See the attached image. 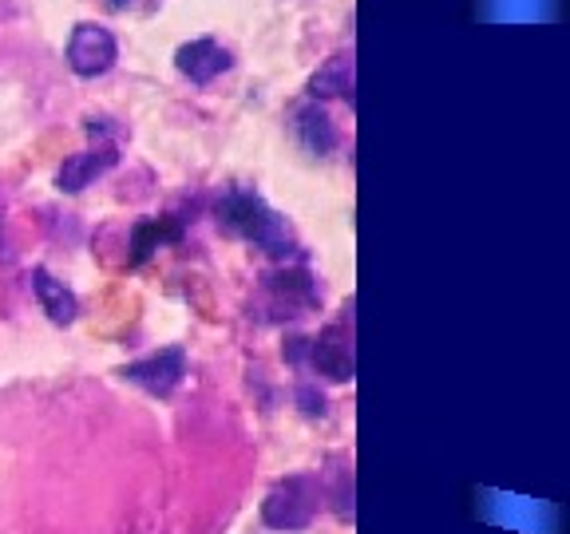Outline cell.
<instances>
[{
	"mask_svg": "<svg viewBox=\"0 0 570 534\" xmlns=\"http://www.w3.org/2000/svg\"><path fill=\"white\" fill-rule=\"evenodd\" d=\"M214 218H218V226H223L230 238H242V241H249V246H258L262 254H269V258H289V254L297 249L294 226L285 222L277 210H269L266 198H262L258 190L230 187L223 198H218Z\"/></svg>",
	"mask_w": 570,
	"mask_h": 534,
	"instance_id": "6da1fadb",
	"label": "cell"
},
{
	"mask_svg": "<svg viewBox=\"0 0 570 534\" xmlns=\"http://www.w3.org/2000/svg\"><path fill=\"white\" fill-rule=\"evenodd\" d=\"M317 515V483L309 475L282 479L262 503V523L274 531H305Z\"/></svg>",
	"mask_w": 570,
	"mask_h": 534,
	"instance_id": "7a4b0ae2",
	"label": "cell"
},
{
	"mask_svg": "<svg viewBox=\"0 0 570 534\" xmlns=\"http://www.w3.org/2000/svg\"><path fill=\"white\" fill-rule=\"evenodd\" d=\"M321 305L317 281L309 269H282L262 281V309L269 320H294L305 317Z\"/></svg>",
	"mask_w": 570,
	"mask_h": 534,
	"instance_id": "3957f363",
	"label": "cell"
},
{
	"mask_svg": "<svg viewBox=\"0 0 570 534\" xmlns=\"http://www.w3.org/2000/svg\"><path fill=\"white\" fill-rule=\"evenodd\" d=\"M119 60V44L116 36L107 32L104 24H76L68 40V68L80 76V80H99L107 71L116 68Z\"/></svg>",
	"mask_w": 570,
	"mask_h": 534,
	"instance_id": "277c9868",
	"label": "cell"
},
{
	"mask_svg": "<svg viewBox=\"0 0 570 534\" xmlns=\"http://www.w3.org/2000/svg\"><path fill=\"white\" fill-rule=\"evenodd\" d=\"M313 368H317L325 380L345 384L356 376V360H353V329L345 325H325L317 337H309V356H305Z\"/></svg>",
	"mask_w": 570,
	"mask_h": 534,
	"instance_id": "5b68a950",
	"label": "cell"
},
{
	"mask_svg": "<svg viewBox=\"0 0 570 534\" xmlns=\"http://www.w3.org/2000/svg\"><path fill=\"white\" fill-rule=\"evenodd\" d=\"M119 376H124L127 384H139V388L151 392V396H170V392L183 384V376H187V353H183L178 345L159 348V353L127 365Z\"/></svg>",
	"mask_w": 570,
	"mask_h": 534,
	"instance_id": "8992f818",
	"label": "cell"
},
{
	"mask_svg": "<svg viewBox=\"0 0 570 534\" xmlns=\"http://www.w3.org/2000/svg\"><path fill=\"white\" fill-rule=\"evenodd\" d=\"M175 68H178V76H187L190 83L206 88V83H214L223 71L234 68V56H230V48H223L214 36H198V40H190V44H183L175 52Z\"/></svg>",
	"mask_w": 570,
	"mask_h": 534,
	"instance_id": "52a82bcc",
	"label": "cell"
},
{
	"mask_svg": "<svg viewBox=\"0 0 570 534\" xmlns=\"http://www.w3.org/2000/svg\"><path fill=\"white\" fill-rule=\"evenodd\" d=\"M116 162H119L116 147H91V151L71 155V159H63V167L56 170V190H60V195H80L96 178H104Z\"/></svg>",
	"mask_w": 570,
	"mask_h": 534,
	"instance_id": "ba28073f",
	"label": "cell"
},
{
	"mask_svg": "<svg viewBox=\"0 0 570 534\" xmlns=\"http://www.w3.org/2000/svg\"><path fill=\"white\" fill-rule=\"evenodd\" d=\"M294 135L297 142H302L305 151L317 155V159H325V155L337 151V127H333L330 111L321 103H302L294 111Z\"/></svg>",
	"mask_w": 570,
	"mask_h": 534,
	"instance_id": "9c48e42d",
	"label": "cell"
},
{
	"mask_svg": "<svg viewBox=\"0 0 570 534\" xmlns=\"http://www.w3.org/2000/svg\"><path fill=\"white\" fill-rule=\"evenodd\" d=\"M309 99H345L353 107V52H337L313 71Z\"/></svg>",
	"mask_w": 570,
	"mask_h": 534,
	"instance_id": "30bf717a",
	"label": "cell"
},
{
	"mask_svg": "<svg viewBox=\"0 0 570 534\" xmlns=\"http://www.w3.org/2000/svg\"><path fill=\"white\" fill-rule=\"evenodd\" d=\"M32 294H36V301H40V309L48 313L52 325H71V320L80 317V301H76V294H71L63 281H56L48 269H32Z\"/></svg>",
	"mask_w": 570,
	"mask_h": 534,
	"instance_id": "8fae6325",
	"label": "cell"
},
{
	"mask_svg": "<svg viewBox=\"0 0 570 534\" xmlns=\"http://www.w3.org/2000/svg\"><path fill=\"white\" fill-rule=\"evenodd\" d=\"M178 238H183V226H178L175 218H139V222L131 226V266H142L155 249Z\"/></svg>",
	"mask_w": 570,
	"mask_h": 534,
	"instance_id": "7c38bea8",
	"label": "cell"
},
{
	"mask_svg": "<svg viewBox=\"0 0 570 534\" xmlns=\"http://www.w3.org/2000/svg\"><path fill=\"white\" fill-rule=\"evenodd\" d=\"M330 503H333V511H337V518L353 523V467H345V463H341L337 472H333Z\"/></svg>",
	"mask_w": 570,
	"mask_h": 534,
	"instance_id": "4fadbf2b",
	"label": "cell"
},
{
	"mask_svg": "<svg viewBox=\"0 0 570 534\" xmlns=\"http://www.w3.org/2000/svg\"><path fill=\"white\" fill-rule=\"evenodd\" d=\"M297 400L305 404V416H325V396H321V392H313L309 384H302V388H297Z\"/></svg>",
	"mask_w": 570,
	"mask_h": 534,
	"instance_id": "5bb4252c",
	"label": "cell"
},
{
	"mask_svg": "<svg viewBox=\"0 0 570 534\" xmlns=\"http://www.w3.org/2000/svg\"><path fill=\"white\" fill-rule=\"evenodd\" d=\"M107 12H139V9H151L155 0H104Z\"/></svg>",
	"mask_w": 570,
	"mask_h": 534,
	"instance_id": "9a60e30c",
	"label": "cell"
}]
</instances>
